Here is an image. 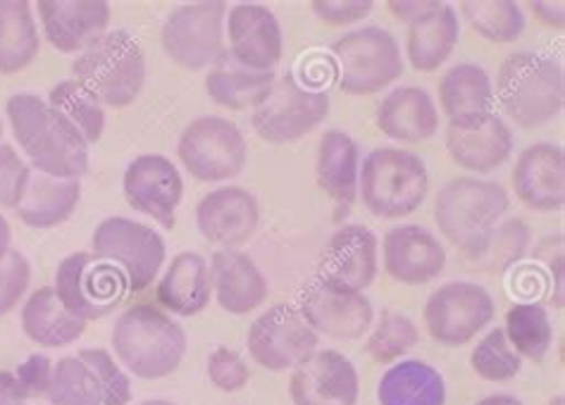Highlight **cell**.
Listing matches in <instances>:
<instances>
[{
	"mask_svg": "<svg viewBox=\"0 0 565 405\" xmlns=\"http://www.w3.org/2000/svg\"><path fill=\"white\" fill-rule=\"evenodd\" d=\"M6 117L29 168L63 179H82L88 172L92 146L46 98L14 94L6 103Z\"/></svg>",
	"mask_w": 565,
	"mask_h": 405,
	"instance_id": "cell-1",
	"label": "cell"
},
{
	"mask_svg": "<svg viewBox=\"0 0 565 405\" xmlns=\"http://www.w3.org/2000/svg\"><path fill=\"white\" fill-rule=\"evenodd\" d=\"M110 347L117 363L131 377L166 380L180 370L189 337L168 310L153 303H137L117 315Z\"/></svg>",
	"mask_w": 565,
	"mask_h": 405,
	"instance_id": "cell-2",
	"label": "cell"
},
{
	"mask_svg": "<svg viewBox=\"0 0 565 405\" xmlns=\"http://www.w3.org/2000/svg\"><path fill=\"white\" fill-rule=\"evenodd\" d=\"M509 207V191L494 179L456 177L437 193L435 222L446 242L480 263Z\"/></svg>",
	"mask_w": 565,
	"mask_h": 405,
	"instance_id": "cell-3",
	"label": "cell"
},
{
	"mask_svg": "<svg viewBox=\"0 0 565 405\" xmlns=\"http://www.w3.org/2000/svg\"><path fill=\"white\" fill-rule=\"evenodd\" d=\"M494 94L518 127L537 129L554 122L565 103L561 60L537 51L511 53L499 67Z\"/></svg>",
	"mask_w": 565,
	"mask_h": 405,
	"instance_id": "cell-4",
	"label": "cell"
},
{
	"mask_svg": "<svg viewBox=\"0 0 565 405\" xmlns=\"http://www.w3.org/2000/svg\"><path fill=\"white\" fill-rule=\"evenodd\" d=\"M429 193L425 160L408 148L380 146L361 162L359 199L370 215L401 220L413 215Z\"/></svg>",
	"mask_w": 565,
	"mask_h": 405,
	"instance_id": "cell-5",
	"label": "cell"
},
{
	"mask_svg": "<svg viewBox=\"0 0 565 405\" xmlns=\"http://www.w3.org/2000/svg\"><path fill=\"white\" fill-rule=\"evenodd\" d=\"M72 79L84 84L106 108L122 110L146 84V55L137 36L113 29L92 49L74 57Z\"/></svg>",
	"mask_w": 565,
	"mask_h": 405,
	"instance_id": "cell-6",
	"label": "cell"
},
{
	"mask_svg": "<svg viewBox=\"0 0 565 405\" xmlns=\"http://www.w3.org/2000/svg\"><path fill=\"white\" fill-rule=\"evenodd\" d=\"M339 88L349 96H373L401 79L406 60L398 41L384 26L365 24L332 43Z\"/></svg>",
	"mask_w": 565,
	"mask_h": 405,
	"instance_id": "cell-7",
	"label": "cell"
},
{
	"mask_svg": "<svg viewBox=\"0 0 565 405\" xmlns=\"http://www.w3.org/2000/svg\"><path fill=\"white\" fill-rule=\"evenodd\" d=\"M330 115V94L287 72L250 110V127L265 143H294L316 131Z\"/></svg>",
	"mask_w": 565,
	"mask_h": 405,
	"instance_id": "cell-8",
	"label": "cell"
},
{
	"mask_svg": "<svg viewBox=\"0 0 565 405\" xmlns=\"http://www.w3.org/2000/svg\"><path fill=\"white\" fill-rule=\"evenodd\" d=\"M177 158L201 184H222L239 177L248 162V141L239 125L220 115L191 119L177 139Z\"/></svg>",
	"mask_w": 565,
	"mask_h": 405,
	"instance_id": "cell-9",
	"label": "cell"
},
{
	"mask_svg": "<svg viewBox=\"0 0 565 405\" xmlns=\"http://www.w3.org/2000/svg\"><path fill=\"white\" fill-rule=\"evenodd\" d=\"M92 253L120 269L127 289L139 294L153 287V281L160 277L168 258V246L151 224L113 215L96 224Z\"/></svg>",
	"mask_w": 565,
	"mask_h": 405,
	"instance_id": "cell-10",
	"label": "cell"
},
{
	"mask_svg": "<svg viewBox=\"0 0 565 405\" xmlns=\"http://www.w3.org/2000/svg\"><path fill=\"white\" fill-rule=\"evenodd\" d=\"M53 289L67 312L86 324L113 315L129 291L120 269L92 251L70 253L57 263Z\"/></svg>",
	"mask_w": 565,
	"mask_h": 405,
	"instance_id": "cell-11",
	"label": "cell"
},
{
	"mask_svg": "<svg viewBox=\"0 0 565 405\" xmlns=\"http://www.w3.org/2000/svg\"><path fill=\"white\" fill-rule=\"evenodd\" d=\"M230 6L222 0L177 6L160 29L162 51L177 67L201 72L225 53V20Z\"/></svg>",
	"mask_w": 565,
	"mask_h": 405,
	"instance_id": "cell-12",
	"label": "cell"
},
{
	"mask_svg": "<svg viewBox=\"0 0 565 405\" xmlns=\"http://www.w3.org/2000/svg\"><path fill=\"white\" fill-rule=\"evenodd\" d=\"M497 303L492 294L475 281H446L429 294L423 308L427 334L446 349L466 347L482 329L494 322Z\"/></svg>",
	"mask_w": 565,
	"mask_h": 405,
	"instance_id": "cell-13",
	"label": "cell"
},
{
	"mask_svg": "<svg viewBox=\"0 0 565 405\" xmlns=\"http://www.w3.org/2000/svg\"><path fill=\"white\" fill-rule=\"evenodd\" d=\"M320 347V334L306 322L301 310L289 303H275L250 322L246 349L253 363L267 372L299 367Z\"/></svg>",
	"mask_w": 565,
	"mask_h": 405,
	"instance_id": "cell-14",
	"label": "cell"
},
{
	"mask_svg": "<svg viewBox=\"0 0 565 405\" xmlns=\"http://www.w3.org/2000/svg\"><path fill=\"white\" fill-rule=\"evenodd\" d=\"M122 196L131 210L170 232L174 230L177 210L184 199L182 172L160 153L134 158L122 174Z\"/></svg>",
	"mask_w": 565,
	"mask_h": 405,
	"instance_id": "cell-15",
	"label": "cell"
},
{
	"mask_svg": "<svg viewBox=\"0 0 565 405\" xmlns=\"http://www.w3.org/2000/svg\"><path fill=\"white\" fill-rule=\"evenodd\" d=\"M444 143L451 160L472 174H492L513 156L515 139L509 122L497 113L449 119Z\"/></svg>",
	"mask_w": 565,
	"mask_h": 405,
	"instance_id": "cell-16",
	"label": "cell"
},
{
	"mask_svg": "<svg viewBox=\"0 0 565 405\" xmlns=\"http://www.w3.org/2000/svg\"><path fill=\"white\" fill-rule=\"evenodd\" d=\"M299 310L318 334L337 341L363 339L375 322V308L365 291L337 287L320 277L308 284Z\"/></svg>",
	"mask_w": 565,
	"mask_h": 405,
	"instance_id": "cell-17",
	"label": "cell"
},
{
	"mask_svg": "<svg viewBox=\"0 0 565 405\" xmlns=\"http://www.w3.org/2000/svg\"><path fill=\"white\" fill-rule=\"evenodd\" d=\"M41 34L57 53L79 55L110 32L113 8L106 0H39Z\"/></svg>",
	"mask_w": 565,
	"mask_h": 405,
	"instance_id": "cell-18",
	"label": "cell"
},
{
	"mask_svg": "<svg viewBox=\"0 0 565 405\" xmlns=\"http://www.w3.org/2000/svg\"><path fill=\"white\" fill-rule=\"evenodd\" d=\"M260 224L258 199L244 186L225 184L199 201L196 227L220 251H242Z\"/></svg>",
	"mask_w": 565,
	"mask_h": 405,
	"instance_id": "cell-19",
	"label": "cell"
},
{
	"mask_svg": "<svg viewBox=\"0 0 565 405\" xmlns=\"http://www.w3.org/2000/svg\"><path fill=\"white\" fill-rule=\"evenodd\" d=\"M289 396L294 405H355L361 374L344 353L318 349L291 370Z\"/></svg>",
	"mask_w": 565,
	"mask_h": 405,
	"instance_id": "cell-20",
	"label": "cell"
},
{
	"mask_svg": "<svg viewBox=\"0 0 565 405\" xmlns=\"http://www.w3.org/2000/svg\"><path fill=\"white\" fill-rule=\"evenodd\" d=\"M225 39L230 53L256 72H275L285 55V32L277 14L258 3H236L227 10Z\"/></svg>",
	"mask_w": 565,
	"mask_h": 405,
	"instance_id": "cell-21",
	"label": "cell"
},
{
	"mask_svg": "<svg viewBox=\"0 0 565 405\" xmlns=\"http://www.w3.org/2000/svg\"><path fill=\"white\" fill-rule=\"evenodd\" d=\"M320 279L347 287L353 291H365L373 287L380 275V238L365 224H344L320 255Z\"/></svg>",
	"mask_w": 565,
	"mask_h": 405,
	"instance_id": "cell-22",
	"label": "cell"
},
{
	"mask_svg": "<svg viewBox=\"0 0 565 405\" xmlns=\"http://www.w3.org/2000/svg\"><path fill=\"white\" fill-rule=\"evenodd\" d=\"M384 273L404 287L435 281L446 267V251L439 236L420 224H398L382 238Z\"/></svg>",
	"mask_w": 565,
	"mask_h": 405,
	"instance_id": "cell-23",
	"label": "cell"
},
{
	"mask_svg": "<svg viewBox=\"0 0 565 405\" xmlns=\"http://www.w3.org/2000/svg\"><path fill=\"white\" fill-rule=\"evenodd\" d=\"M511 182L518 201L534 213H554L565 203V153L558 143L540 141L515 158Z\"/></svg>",
	"mask_w": 565,
	"mask_h": 405,
	"instance_id": "cell-24",
	"label": "cell"
},
{
	"mask_svg": "<svg viewBox=\"0 0 565 405\" xmlns=\"http://www.w3.org/2000/svg\"><path fill=\"white\" fill-rule=\"evenodd\" d=\"M211 275L217 306L236 318L263 308L270 296V281L258 263L244 251L213 253Z\"/></svg>",
	"mask_w": 565,
	"mask_h": 405,
	"instance_id": "cell-25",
	"label": "cell"
},
{
	"mask_svg": "<svg viewBox=\"0 0 565 405\" xmlns=\"http://www.w3.org/2000/svg\"><path fill=\"white\" fill-rule=\"evenodd\" d=\"M377 129L398 143H425L437 137L439 108L423 86H396L377 105Z\"/></svg>",
	"mask_w": 565,
	"mask_h": 405,
	"instance_id": "cell-26",
	"label": "cell"
},
{
	"mask_svg": "<svg viewBox=\"0 0 565 405\" xmlns=\"http://www.w3.org/2000/svg\"><path fill=\"white\" fill-rule=\"evenodd\" d=\"M158 303L177 318H196L213 301L211 263L201 253L182 251L162 269L156 287Z\"/></svg>",
	"mask_w": 565,
	"mask_h": 405,
	"instance_id": "cell-27",
	"label": "cell"
},
{
	"mask_svg": "<svg viewBox=\"0 0 565 405\" xmlns=\"http://www.w3.org/2000/svg\"><path fill=\"white\" fill-rule=\"evenodd\" d=\"M359 143L347 131H324L316 153V177L320 189L332 199L339 220L351 213L355 199H359Z\"/></svg>",
	"mask_w": 565,
	"mask_h": 405,
	"instance_id": "cell-28",
	"label": "cell"
},
{
	"mask_svg": "<svg viewBox=\"0 0 565 405\" xmlns=\"http://www.w3.org/2000/svg\"><path fill=\"white\" fill-rule=\"evenodd\" d=\"M82 201V179H63L32 170L14 213L32 230L65 224Z\"/></svg>",
	"mask_w": 565,
	"mask_h": 405,
	"instance_id": "cell-29",
	"label": "cell"
},
{
	"mask_svg": "<svg viewBox=\"0 0 565 405\" xmlns=\"http://www.w3.org/2000/svg\"><path fill=\"white\" fill-rule=\"evenodd\" d=\"M20 322L26 339L34 341L39 349H67L86 332V322L67 312L53 287H41L26 296Z\"/></svg>",
	"mask_w": 565,
	"mask_h": 405,
	"instance_id": "cell-30",
	"label": "cell"
},
{
	"mask_svg": "<svg viewBox=\"0 0 565 405\" xmlns=\"http://www.w3.org/2000/svg\"><path fill=\"white\" fill-rule=\"evenodd\" d=\"M277 79L275 72H256L242 65L230 51L222 53L205 74V94L225 110H253Z\"/></svg>",
	"mask_w": 565,
	"mask_h": 405,
	"instance_id": "cell-31",
	"label": "cell"
},
{
	"mask_svg": "<svg viewBox=\"0 0 565 405\" xmlns=\"http://www.w3.org/2000/svg\"><path fill=\"white\" fill-rule=\"evenodd\" d=\"M380 405H446L441 372L425 360L404 358L386 370L377 384Z\"/></svg>",
	"mask_w": 565,
	"mask_h": 405,
	"instance_id": "cell-32",
	"label": "cell"
},
{
	"mask_svg": "<svg viewBox=\"0 0 565 405\" xmlns=\"http://www.w3.org/2000/svg\"><path fill=\"white\" fill-rule=\"evenodd\" d=\"M460 41V18L454 6H441L408 26L406 60L415 72H437Z\"/></svg>",
	"mask_w": 565,
	"mask_h": 405,
	"instance_id": "cell-33",
	"label": "cell"
},
{
	"mask_svg": "<svg viewBox=\"0 0 565 405\" xmlns=\"http://www.w3.org/2000/svg\"><path fill=\"white\" fill-rule=\"evenodd\" d=\"M41 53V29L34 3L0 0V74H18Z\"/></svg>",
	"mask_w": 565,
	"mask_h": 405,
	"instance_id": "cell-34",
	"label": "cell"
},
{
	"mask_svg": "<svg viewBox=\"0 0 565 405\" xmlns=\"http://www.w3.org/2000/svg\"><path fill=\"white\" fill-rule=\"evenodd\" d=\"M494 82L478 63H458L444 72L439 79V105L449 119L492 113Z\"/></svg>",
	"mask_w": 565,
	"mask_h": 405,
	"instance_id": "cell-35",
	"label": "cell"
},
{
	"mask_svg": "<svg viewBox=\"0 0 565 405\" xmlns=\"http://www.w3.org/2000/svg\"><path fill=\"white\" fill-rule=\"evenodd\" d=\"M503 334L520 358L542 363L554 347L552 315L540 301H515L505 312Z\"/></svg>",
	"mask_w": 565,
	"mask_h": 405,
	"instance_id": "cell-36",
	"label": "cell"
},
{
	"mask_svg": "<svg viewBox=\"0 0 565 405\" xmlns=\"http://www.w3.org/2000/svg\"><path fill=\"white\" fill-rule=\"evenodd\" d=\"M456 12H460L475 34L501 46L515 43L527 26L525 10L515 0H463Z\"/></svg>",
	"mask_w": 565,
	"mask_h": 405,
	"instance_id": "cell-37",
	"label": "cell"
},
{
	"mask_svg": "<svg viewBox=\"0 0 565 405\" xmlns=\"http://www.w3.org/2000/svg\"><path fill=\"white\" fill-rule=\"evenodd\" d=\"M53 110L61 113L67 122L82 134V139L94 146L106 134V105H103L84 84L77 79H63L46 96Z\"/></svg>",
	"mask_w": 565,
	"mask_h": 405,
	"instance_id": "cell-38",
	"label": "cell"
},
{
	"mask_svg": "<svg viewBox=\"0 0 565 405\" xmlns=\"http://www.w3.org/2000/svg\"><path fill=\"white\" fill-rule=\"evenodd\" d=\"M420 343V329L406 312L386 308L365 339L367 355L380 365H394Z\"/></svg>",
	"mask_w": 565,
	"mask_h": 405,
	"instance_id": "cell-39",
	"label": "cell"
},
{
	"mask_svg": "<svg viewBox=\"0 0 565 405\" xmlns=\"http://www.w3.org/2000/svg\"><path fill=\"white\" fill-rule=\"evenodd\" d=\"M470 367L480 380L503 384L515 380L520 370H523V358L515 353V349L503 334V327L489 329V332L475 343L470 353Z\"/></svg>",
	"mask_w": 565,
	"mask_h": 405,
	"instance_id": "cell-40",
	"label": "cell"
},
{
	"mask_svg": "<svg viewBox=\"0 0 565 405\" xmlns=\"http://www.w3.org/2000/svg\"><path fill=\"white\" fill-rule=\"evenodd\" d=\"M46 401L51 405H103L96 377L77 355L57 360Z\"/></svg>",
	"mask_w": 565,
	"mask_h": 405,
	"instance_id": "cell-41",
	"label": "cell"
},
{
	"mask_svg": "<svg viewBox=\"0 0 565 405\" xmlns=\"http://www.w3.org/2000/svg\"><path fill=\"white\" fill-rule=\"evenodd\" d=\"M82 363L92 370L100 388L103 405H129L134 398L131 374L117 363V358L108 349H82L77 353Z\"/></svg>",
	"mask_w": 565,
	"mask_h": 405,
	"instance_id": "cell-42",
	"label": "cell"
},
{
	"mask_svg": "<svg viewBox=\"0 0 565 405\" xmlns=\"http://www.w3.org/2000/svg\"><path fill=\"white\" fill-rule=\"evenodd\" d=\"M532 244V232L523 220H505L501 222L492 244H489L487 253L482 255V260H487V267H499V269H513L520 260L525 258V253ZM480 260V263H482Z\"/></svg>",
	"mask_w": 565,
	"mask_h": 405,
	"instance_id": "cell-43",
	"label": "cell"
},
{
	"mask_svg": "<svg viewBox=\"0 0 565 405\" xmlns=\"http://www.w3.org/2000/svg\"><path fill=\"white\" fill-rule=\"evenodd\" d=\"M29 284H32V265L22 251L10 248L0 260V318L24 301Z\"/></svg>",
	"mask_w": 565,
	"mask_h": 405,
	"instance_id": "cell-44",
	"label": "cell"
},
{
	"mask_svg": "<svg viewBox=\"0 0 565 405\" xmlns=\"http://www.w3.org/2000/svg\"><path fill=\"white\" fill-rule=\"evenodd\" d=\"M207 380L222 394H236L250 382V367L246 365V360L227 349V347H217L211 355H207Z\"/></svg>",
	"mask_w": 565,
	"mask_h": 405,
	"instance_id": "cell-45",
	"label": "cell"
},
{
	"mask_svg": "<svg viewBox=\"0 0 565 405\" xmlns=\"http://www.w3.org/2000/svg\"><path fill=\"white\" fill-rule=\"evenodd\" d=\"M29 172L32 168L14 151V146L0 141V210L18 207Z\"/></svg>",
	"mask_w": 565,
	"mask_h": 405,
	"instance_id": "cell-46",
	"label": "cell"
},
{
	"mask_svg": "<svg viewBox=\"0 0 565 405\" xmlns=\"http://www.w3.org/2000/svg\"><path fill=\"white\" fill-rule=\"evenodd\" d=\"M310 10L327 26H351L367 20L375 3L373 0H313Z\"/></svg>",
	"mask_w": 565,
	"mask_h": 405,
	"instance_id": "cell-47",
	"label": "cell"
},
{
	"mask_svg": "<svg viewBox=\"0 0 565 405\" xmlns=\"http://www.w3.org/2000/svg\"><path fill=\"white\" fill-rule=\"evenodd\" d=\"M53 370H55V363L46 353H32L24 363H20L18 370H14V377H18L22 392L29 401L46 398L53 382Z\"/></svg>",
	"mask_w": 565,
	"mask_h": 405,
	"instance_id": "cell-48",
	"label": "cell"
},
{
	"mask_svg": "<svg viewBox=\"0 0 565 405\" xmlns=\"http://www.w3.org/2000/svg\"><path fill=\"white\" fill-rule=\"evenodd\" d=\"M511 273L515 277V291L520 294V301H540V296L548 291V277L537 265L534 267L515 265Z\"/></svg>",
	"mask_w": 565,
	"mask_h": 405,
	"instance_id": "cell-49",
	"label": "cell"
},
{
	"mask_svg": "<svg viewBox=\"0 0 565 405\" xmlns=\"http://www.w3.org/2000/svg\"><path fill=\"white\" fill-rule=\"evenodd\" d=\"M444 3H439V0H390V3H386L394 18L408 26L425 20L427 14H433Z\"/></svg>",
	"mask_w": 565,
	"mask_h": 405,
	"instance_id": "cell-50",
	"label": "cell"
},
{
	"mask_svg": "<svg viewBox=\"0 0 565 405\" xmlns=\"http://www.w3.org/2000/svg\"><path fill=\"white\" fill-rule=\"evenodd\" d=\"M530 6V12L534 14V20H537L540 24L548 26V29H561L565 26V6L561 3H552V0H532Z\"/></svg>",
	"mask_w": 565,
	"mask_h": 405,
	"instance_id": "cell-51",
	"label": "cell"
},
{
	"mask_svg": "<svg viewBox=\"0 0 565 405\" xmlns=\"http://www.w3.org/2000/svg\"><path fill=\"white\" fill-rule=\"evenodd\" d=\"M548 291H552V303L556 310H563V251L556 253L552 260H546Z\"/></svg>",
	"mask_w": 565,
	"mask_h": 405,
	"instance_id": "cell-52",
	"label": "cell"
},
{
	"mask_svg": "<svg viewBox=\"0 0 565 405\" xmlns=\"http://www.w3.org/2000/svg\"><path fill=\"white\" fill-rule=\"evenodd\" d=\"M29 398L24 396L22 386L14 377V372L0 370V405H26Z\"/></svg>",
	"mask_w": 565,
	"mask_h": 405,
	"instance_id": "cell-53",
	"label": "cell"
},
{
	"mask_svg": "<svg viewBox=\"0 0 565 405\" xmlns=\"http://www.w3.org/2000/svg\"><path fill=\"white\" fill-rule=\"evenodd\" d=\"M10 248H12V227H10L8 217L0 213V260L6 258Z\"/></svg>",
	"mask_w": 565,
	"mask_h": 405,
	"instance_id": "cell-54",
	"label": "cell"
},
{
	"mask_svg": "<svg viewBox=\"0 0 565 405\" xmlns=\"http://www.w3.org/2000/svg\"><path fill=\"white\" fill-rule=\"evenodd\" d=\"M475 405H525V403L511 394H492V396L480 398Z\"/></svg>",
	"mask_w": 565,
	"mask_h": 405,
	"instance_id": "cell-55",
	"label": "cell"
},
{
	"mask_svg": "<svg viewBox=\"0 0 565 405\" xmlns=\"http://www.w3.org/2000/svg\"><path fill=\"white\" fill-rule=\"evenodd\" d=\"M139 405H177V403L166 401V398H151V401H143V403H139Z\"/></svg>",
	"mask_w": 565,
	"mask_h": 405,
	"instance_id": "cell-56",
	"label": "cell"
},
{
	"mask_svg": "<svg viewBox=\"0 0 565 405\" xmlns=\"http://www.w3.org/2000/svg\"><path fill=\"white\" fill-rule=\"evenodd\" d=\"M548 405H565V398H563V394H558V396H554L552 401H548Z\"/></svg>",
	"mask_w": 565,
	"mask_h": 405,
	"instance_id": "cell-57",
	"label": "cell"
},
{
	"mask_svg": "<svg viewBox=\"0 0 565 405\" xmlns=\"http://www.w3.org/2000/svg\"><path fill=\"white\" fill-rule=\"evenodd\" d=\"M3 131H6V127H3V119H0V141H3Z\"/></svg>",
	"mask_w": 565,
	"mask_h": 405,
	"instance_id": "cell-58",
	"label": "cell"
}]
</instances>
